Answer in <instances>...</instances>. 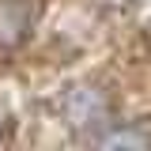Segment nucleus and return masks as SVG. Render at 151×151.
<instances>
[{
  "mask_svg": "<svg viewBox=\"0 0 151 151\" xmlns=\"http://www.w3.org/2000/svg\"><path fill=\"white\" fill-rule=\"evenodd\" d=\"M34 27V4L30 0H4L0 4V45H15Z\"/></svg>",
  "mask_w": 151,
  "mask_h": 151,
  "instance_id": "f03ea898",
  "label": "nucleus"
},
{
  "mask_svg": "<svg viewBox=\"0 0 151 151\" xmlns=\"http://www.w3.org/2000/svg\"><path fill=\"white\" fill-rule=\"evenodd\" d=\"M64 117L68 125H98L106 117V94L98 87H76L64 94Z\"/></svg>",
  "mask_w": 151,
  "mask_h": 151,
  "instance_id": "f257e3e1",
  "label": "nucleus"
}]
</instances>
